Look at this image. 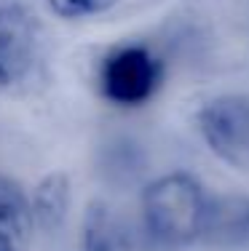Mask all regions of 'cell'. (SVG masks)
Listing matches in <instances>:
<instances>
[{"label": "cell", "mask_w": 249, "mask_h": 251, "mask_svg": "<svg viewBox=\"0 0 249 251\" xmlns=\"http://www.w3.org/2000/svg\"><path fill=\"white\" fill-rule=\"evenodd\" d=\"M204 241L225 249H249V198L244 195L212 198Z\"/></svg>", "instance_id": "obj_5"}, {"label": "cell", "mask_w": 249, "mask_h": 251, "mask_svg": "<svg viewBox=\"0 0 249 251\" xmlns=\"http://www.w3.org/2000/svg\"><path fill=\"white\" fill-rule=\"evenodd\" d=\"M35 227L29 195L11 176L0 174V251H25Z\"/></svg>", "instance_id": "obj_6"}, {"label": "cell", "mask_w": 249, "mask_h": 251, "mask_svg": "<svg viewBox=\"0 0 249 251\" xmlns=\"http://www.w3.org/2000/svg\"><path fill=\"white\" fill-rule=\"evenodd\" d=\"M35 59V35L25 16L0 8V86H14L29 73Z\"/></svg>", "instance_id": "obj_4"}, {"label": "cell", "mask_w": 249, "mask_h": 251, "mask_svg": "<svg viewBox=\"0 0 249 251\" xmlns=\"http://www.w3.org/2000/svg\"><path fill=\"white\" fill-rule=\"evenodd\" d=\"M198 131L222 163L249 171V97L222 94L198 110Z\"/></svg>", "instance_id": "obj_3"}, {"label": "cell", "mask_w": 249, "mask_h": 251, "mask_svg": "<svg viewBox=\"0 0 249 251\" xmlns=\"http://www.w3.org/2000/svg\"><path fill=\"white\" fill-rule=\"evenodd\" d=\"M209 201L204 184L191 174L171 171L153 179L142 190V219L156 241L166 246H185L204 238Z\"/></svg>", "instance_id": "obj_1"}, {"label": "cell", "mask_w": 249, "mask_h": 251, "mask_svg": "<svg viewBox=\"0 0 249 251\" xmlns=\"http://www.w3.org/2000/svg\"><path fill=\"white\" fill-rule=\"evenodd\" d=\"M81 251H126L123 227L112 217L110 206H105L102 201L88 203L83 214Z\"/></svg>", "instance_id": "obj_8"}, {"label": "cell", "mask_w": 249, "mask_h": 251, "mask_svg": "<svg viewBox=\"0 0 249 251\" xmlns=\"http://www.w3.org/2000/svg\"><path fill=\"white\" fill-rule=\"evenodd\" d=\"M49 8L62 19H88L112 11L121 0H46Z\"/></svg>", "instance_id": "obj_9"}, {"label": "cell", "mask_w": 249, "mask_h": 251, "mask_svg": "<svg viewBox=\"0 0 249 251\" xmlns=\"http://www.w3.org/2000/svg\"><path fill=\"white\" fill-rule=\"evenodd\" d=\"M161 59L145 46H118L105 53L97 70L102 97L118 107H139L161 88Z\"/></svg>", "instance_id": "obj_2"}, {"label": "cell", "mask_w": 249, "mask_h": 251, "mask_svg": "<svg viewBox=\"0 0 249 251\" xmlns=\"http://www.w3.org/2000/svg\"><path fill=\"white\" fill-rule=\"evenodd\" d=\"M70 176L64 171H51L40 179L29 193V206H32L35 227L43 232H56L64 225L70 211Z\"/></svg>", "instance_id": "obj_7"}]
</instances>
